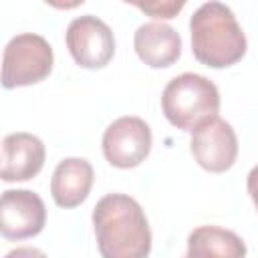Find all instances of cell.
Masks as SVG:
<instances>
[{
    "label": "cell",
    "instance_id": "obj_1",
    "mask_svg": "<svg viewBox=\"0 0 258 258\" xmlns=\"http://www.w3.org/2000/svg\"><path fill=\"white\" fill-rule=\"evenodd\" d=\"M97 248L103 258H147L151 230L143 208L127 194H107L93 208Z\"/></svg>",
    "mask_w": 258,
    "mask_h": 258
},
{
    "label": "cell",
    "instance_id": "obj_2",
    "mask_svg": "<svg viewBox=\"0 0 258 258\" xmlns=\"http://www.w3.org/2000/svg\"><path fill=\"white\" fill-rule=\"evenodd\" d=\"M191 52L210 69H226L246 54V34L234 12L222 2L202 4L189 18Z\"/></svg>",
    "mask_w": 258,
    "mask_h": 258
},
{
    "label": "cell",
    "instance_id": "obj_3",
    "mask_svg": "<svg viewBox=\"0 0 258 258\" xmlns=\"http://www.w3.org/2000/svg\"><path fill=\"white\" fill-rule=\"evenodd\" d=\"M161 109L173 127L191 133L200 123L218 115L220 91L204 75L183 73L165 85L161 93Z\"/></svg>",
    "mask_w": 258,
    "mask_h": 258
},
{
    "label": "cell",
    "instance_id": "obj_4",
    "mask_svg": "<svg viewBox=\"0 0 258 258\" xmlns=\"http://www.w3.org/2000/svg\"><path fill=\"white\" fill-rule=\"evenodd\" d=\"M54 54L48 40L34 32L10 38L2 58V87H30L44 81L52 71Z\"/></svg>",
    "mask_w": 258,
    "mask_h": 258
},
{
    "label": "cell",
    "instance_id": "obj_5",
    "mask_svg": "<svg viewBox=\"0 0 258 258\" xmlns=\"http://www.w3.org/2000/svg\"><path fill=\"white\" fill-rule=\"evenodd\" d=\"M64 40L73 60L83 69H103L115 54L113 30L93 14L73 18L67 26Z\"/></svg>",
    "mask_w": 258,
    "mask_h": 258
},
{
    "label": "cell",
    "instance_id": "obj_6",
    "mask_svg": "<svg viewBox=\"0 0 258 258\" xmlns=\"http://www.w3.org/2000/svg\"><path fill=\"white\" fill-rule=\"evenodd\" d=\"M151 129L141 117L125 115L115 119L103 133V155L119 169L141 165L151 151Z\"/></svg>",
    "mask_w": 258,
    "mask_h": 258
},
{
    "label": "cell",
    "instance_id": "obj_7",
    "mask_svg": "<svg viewBox=\"0 0 258 258\" xmlns=\"http://www.w3.org/2000/svg\"><path fill=\"white\" fill-rule=\"evenodd\" d=\"M189 151L198 165L210 173H222L236 163L238 137L228 121L210 117L191 131Z\"/></svg>",
    "mask_w": 258,
    "mask_h": 258
},
{
    "label": "cell",
    "instance_id": "obj_8",
    "mask_svg": "<svg viewBox=\"0 0 258 258\" xmlns=\"http://www.w3.org/2000/svg\"><path fill=\"white\" fill-rule=\"evenodd\" d=\"M46 222V208L30 189H6L0 200V230L6 240L38 236Z\"/></svg>",
    "mask_w": 258,
    "mask_h": 258
},
{
    "label": "cell",
    "instance_id": "obj_9",
    "mask_svg": "<svg viewBox=\"0 0 258 258\" xmlns=\"http://www.w3.org/2000/svg\"><path fill=\"white\" fill-rule=\"evenodd\" d=\"M44 143L32 133H10L2 141V179L28 181L44 165Z\"/></svg>",
    "mask_w": 258,
    "mask_h": 258
},
{
    "label": "cell",
    "instance_id": "obj_10",
    "mask_svg": "<svg viewBox=\"0 0 258 258\" xmlns=\"http://www.w3.org/2000/svg\"><path fill=\"white\" fill-rule=\"evenodd\" d=\"M133 46L137 56L151 69L171 67L181 54L179 32L165 22H145L135 30Z\"/></svg>",
    "mask_w": 258,
    "mask_h": 258
},
{
    "label": "cell",
    "instance_id": "obj_11",
    "mask_svg": "<svg viewBox=\"0 0 258 258\" xmlns=\"http://www.w3.org/2000/svg\"><path fill=\"white\" fill-rule=\"evenodd\" d=\"M93 165L83 157H67L58 161L50 179V196L58 208L71 210L81 206L93 187Z\"/></svg>",
    "mask_w": 258,
    "mask_h": 258
},
{
    "label": "cell",
    "instance_id": "obj_12",
    "mask_svg": "<svg viewBox=\"0 0 258 258\" xmlns=\"http://www.w3.org/2000/svg\"><path fill=\"white\" fill-rule=\"evenodd\" d=\"M187 256L189 258H244V240L220 226H198L187 236Z\"/></svg>",
    "mask_w": 258,
    "mask_h": 258
},
{
    "label": "cell",
    "instance_id": "obj_13",
    "mask_svg": "<svg viewBox=\"0 0 258 258\" xmlns=\"http://www.w3.org/2000/svg\"><path fill=\"white\" fill-rule=\"evenodd\" d=\"M135 8L143 10L145 14L153 16V18H163L169 20L173 16H177V12L185 6V2H133Z\"/></svg>",
    "mask_w": 258,
    "mask_h": 258
},
{
    "label": "cell",
    "instance_id": "obj_14",
    "mask_svg": "<svg viewBox=\"0 0 258 258\" xmlns=\"http://www.w3.org/2000/svg\"><path fill=\"white\" fill-rule=\"evenodd\" d=\"M6 258H48V256L34 246H20V248L10 250L6 254Z\"/></svg>",
    "mask_w": 258,
    "mask_h": 258
},
{
    "label": "cell",
    "instance_id": "obj_15",
    "mask_svg": "<svg viewBox=\"0 0 258 258\" xmlns=\"http://www.w3.org/2000/svg\"><path fill=\"white\" fill-rule=\"evenodd\" d=\"M246 189H248V194H250V198L258 210V165H254L250 169V173L246 177Z\"/></svg>",
    "mask_w": 258,
    "mask_h": 258
},
{
    "label": "cell",
    "instance_id": "obj_16",
    "mask_svg": "<svg viewBox=\"0 0 258 258\" xmlns=\"http://www.w3.org/2000/svg\"><path fill=\"white\" fill-rule=\"evenodd\" d=\"M185 258H189V256H185Z\"/></svg>",
    "mask_w": 258,
    "mask_h": 258
}]
</instances>
